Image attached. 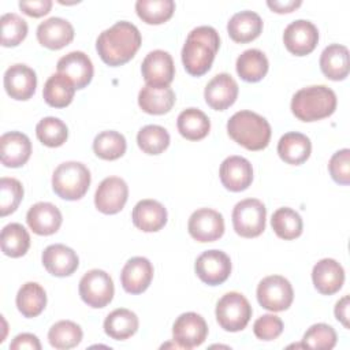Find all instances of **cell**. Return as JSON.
Returning a JSON list of instances; mask_svg holds the SVG:
<instances>
[{"label":"cell","instance_id":"cell-25","mask_svg":"<svg viewBox=\"0 0 350 350\" xmlns=\"http://www.w3.org/2000/svg\"><path fill=\"white\" fill-rule=\"evenodd\" d=\"M312 280L320 294L332 295L343 286V267L334 258H323L313 267Z\"/></svg>","mask_w":350,"mask_h":350},{"label":"cell","instance_id":"cell-10","mask_svg":"<svg viewBox=\"0 0 350 350\" xmlns=\"http://www.w3.org/2000/svg\"><path fill=\"white\" fill-rule=\"evenodd\" d=\"M194 269L204 283L217 286L228 279L231 273V260L221 250H206L197 257Z\"/></svg>","mask_w":350,"mask_h":350},{"label":"cell","instance_id":"cell-21","mask_svg":"<svg viewBox=\"0 0 350 350\" xmlns=\"http://www.w3.org/2000/svg\"><path fill=\"white\" fill-rule=\"evenodd\" d=\"M31 154L29 137L19 131H10L0 138V160L3 165L18 168L26 164Z\"/></svg>","mask_w":350,"mask_h":350},{"label":"cell","instance_id":"cell-39","mask_svg":"<svg viewBox=\"0 0 350 350\" xmlns=\"http://www.w3.org/2000/svg\"><path fill=\"white\" fill-rule=\"evenodd\" d=\"M126 148L127 144L123 134L113 130L101 131L93 141V150L96 156L103 160H116L122 157Z\"/></svg>","mask_w":350,"mask_h":350},{"label":"cell","instance_id":"cell-45","mask_svg":"<svg viewBox=\"0 0 350 350\" xmlns=\"http://www.w3.org/2000/svg\"><path fill=\"white\" fill-rule=\"evenodd\" d=\"M335 329L324 323L313 324L302 338V346L317 350H329L336 345Z\"/></svg>","mask_w":350,"mask_h":350},{"label":"cell","instance_id":"cell-48","mask_svg":"<svg viewBox=\"0 0 350 350\" xmlns=\"http://www.w3.org/2000/svg\"><path fill=\"white\" fill-rule=\"evenodd\" d=\"M19 8L29 16L40 18L46 15L52 8L51 0H33V1H19Z\"/></svg>","mask_w":350,"mask_h":350},{"label":"cell","instance_id":"cell-33","mask_svg":"<svg viewBox=\"0 0 350 350\" xmlns=\"http://www.w3.org/2000/svg\"><path fill=\"white\" fill-rule=\"evenodd\" d=\"M75 89L77 88L67 77L56 72L46 79L42 96L48 105L53 108H64L71 104Z\"/></svg>","mask_w":350,"mask_h":350},{"label":"cell","instance_id":"cell-27","mask_svg":"<svg viewBox=\"0 0 350 350\" xmlns=\"http://www.w3.org/2000/svg\"><path fill=\"white\" fill-rule=\"evenodd\" d=\"M227 31L232 41L245 44L256 40L262 31V19L253 11H241L234 14L228 23Z\"/></svg>","mask_w":350,"mask_h":350},{"label":"cell","instance_id":"cell-46","mask_svg":"<svg viewBox=\"0 0 350 350\" xmlns=\"http://www.w3.org/2000/svg\"><path fill=\"white\" fill-rule=\"evenodd\" d=\"M328 170L332 179L339 185L350 183V150L347 148L332 154L328 163Z\"/></svg>","mask_w":350,"mask_h":350},{"label":"cell","instance_id":"cell-4","mask_svg":"<svg viewBox=\"0 0 350 350\" xmlns=\"http://www.w3.org/2000/svg\"><path fill=\"white\" fill-rule=\"evenodd\" d=\"M336 109V94L324 85L299 89L291 100V112L302 122H314L331 116Z\"/></svg>","mask_w":350,"mask_h":350},{"label":"cell","instance_id":"cell-18","mask_svg":"<svg viewBox=\"0 0 350 350\" xmlns=\"http://www.w3.org/2000/svg\"><path fill=\"white\" fill-rule=\"evenodd\" d=\"M204 97L211 108L224 111L235 103L238 97V85L230 74H217L205 86Z\"/></svg>","mask_w":350,"mask_h":350},{"label":"cell","instance_id":"cell-24","mask_svg":"<svg viewBox=\"0 0 350 350\" xmlns=\"http://www.w3.org/2000/svg\"><path fill=\"white\" fill-rule=\"evenodd\" d=\"M131 219L138 230L144 232H156L167 223V209L156 200H141L133 208Z\"/></svg>","mask_w":350,"mask_h":350},{"label":"cell","instance_id":"cell-40","mask_svg":"<svg viewBox=\"0 0 350 350\" xmlns=\"http://www.w3.org/2000/svg\"><path fill=\"white\" fill-rule=\"evenodd\" d=\"M135 11L145 23L161 25L172 16L175 3L172 0H138Z\"/></svg>","mask_w":350,"mask_h":350},{"label":"cell","instance_id":"cell-15","mask_svg":"<svg viewBox=\"0 0 350 350\" xmlns=\"http://www.w3.org/2000/svg\"><path fill=\"white\" fill-rule=\"evenodd\" d=\"M142 77L149 86H170L175 77V66L171 55L156 49L149 52L141 66Z\"/></svg>","mask_w":350,"mask_h":350},{"label":"cell","instance_id":"cell-20","mask_svg":"<svg viewBox=\"0 0 350 350\" xmlns=\"http://www.w3.org/2000/svg\"><path fill=\"white\" fill-rule=\"evenodd\" d=\"M41 260L44 268L51 275L57 278L72 275L79 265L77 253L71 247L62 243H55L45 247Z\"/></svg>","mask_w":350,"mask_h":350},{"label":"cell","instance_id":"cell-23","mask_svg":"<svg viewBox=\"0 0 350 350\" xmlns=\"http://www.w3.org/2000/svg\"><path fill=\"white\" fill-rule=\"evenodd\" d=\"M74 38L72 25L57 16H52L41 22L37 27L38 42L48 49H62L68 45Z\"/></svg>","mask_w":350,"mask_h":350},{"label":"cell","instance_id":"cell-16","mask_svg":"<svg viewBox=\"0 0 350 350\" xmlns=\"http://www.w3.org/2000/svg\"><path fill=\"white\" fill-rule=\"evenodd\" d=\"M37 88V77L33 68L26 64H14L4 72V89L7 94L19 101L33 97Z\"/></svg>","mask_w":350,"mask_h":350},{"label":"cell","instance_id":"cell-37","mask_svg":"<svg viewBox=\"0 0 350 350\" xmlns=\"http://www.w3.org/2000/svg\"><path fill=\"white\" fill-rule=\"evenodd\" d=\"M271 226L275 234L286 241L298 238L302 234V219L298 212L291 208H279L273 212Z\"/></svg>","mask_w":350,"mask_h":350},{"label":"cell","instance_id":"cell-26","mask_svg":"<svg viewBox=\"0 0 350 350\" xmlns=\"http://www.w3.org/2000/svg\"><path fill=\"white\" fill-rule=\"evenodd\" d=\"M62 213L51 202H37L30 206L26 221L30 230L37 235H52L62 226Z\"/></svg>","mask_w":350,"mask_h":350},{"label":"cell","instance_id":"cell-1","mask_svg":"<svg viewBox=\"0 0 350 350\" xmlns=\"http://www.w3.org/2000/svg\"><path fill=\"white\" fill-rule=\"evenodd\" d=\"M141 33L135 25L120 21L100 33L96 49L101 60L112 67L122 66L131 60L141 46Z\"/></svg>","mask_w":350,"mask_h":350},{"label":"cell","instance_id":"cell-51","mask_svg":"<svg viewBox=\"0 0 350 350\" xmlns=\"http://www.w3.org/2000/svg\"><path fill=\"white\" fill-rule=\"evenodd\" d=\"M335 317L343 324L345 328H349V295L342 297L335 305Z\"/></svg>","mask_w":350,"mask_h":350},{"label":"cell","instance_id":"cell-34","mask_svg":"<svg viewBox=\"0 0 350 350\" xmlns=\"http://www.w3.org/2000/svg\"><path fill=\"white\" fill-rule=\"evenodd\" d=\"M268 59L260 49H246L237 59V72L246 82H258L268 72Z\"/></svg>","mask_w":350,"mask_h":350},{"label":"cell","instance_id":"cell-42","mask_svg":"<svg viewBox=\"0 0 350 350\" xmlns=\"http://www.w3.org/2000/svg\"><path fill=\"white\" fill-rule=\"evenodd\" d=\"M137 144L146 154H160L170 145V134L161 126L148 124L138 131Z\"/></svg>","mask_w":350,"mask_h":350},{"label":"cell","instance_id":"cell-11","mask_svg":"<svg viewBox=\"0 0 350 350\" xmlns=\"http://www.w3.org/2000/svg\"><path fill=\"white\" fill-rule=\"evenodd\" d=\"M208 335V325L202 316L194 312L182 313L174 323L172 338L182 349H193L204 343Z\"/></svg>","mask_w":350,"mask_h":350},{"label":"cell","instance_id":"cell-28","mask_svg":"<svg viewBox=\"0 0 350 350\" xmlns=\"http://www.w3.org/2000/svg\"><path fill=\"white\" fill-rule=\"evenodd\" d=\"M312 152V144L310 139L297 131H290L286 133L284 135L280 137L278 142V154L279 157L293 165H299L305 163Z\"/></svg>","mask_w":350,"mask_h":350},{"label":"cell","instance_id":"cell-13","mask_svg":"<svg viewBox=\"0 0 350 350\" xmlns=\"http://www.w3.org/2000/svg\"><path fill=\"white\" fill-rule=\"evenodd\" d=\"M127 183L119 176H108L96 190L94 205L101 213L115 215L123 209L127 202Z\"/></svg>","mask_w":350,"mask_h":350},{"label":"cell","instance_id":"cell-7","mask_svg":"<svg viewBox=\"0 0 350 350\" xmlns=\"http://www.w3.org/2000/svg\"><path fill=\"white\" fill-rule=\"evenodd\" d=\"M267 208L257 198L239 201L232 211V226L238 235L256 238L265 230Z\"/></svg>","mask_w":350,"mask_h":350},{"label":"cell","instance_id":"cell-17","mask_svg":"<svg viewBox=\"0 0 350 350\" xmlns=\"http://www.w3.org/2000/svg\"><path fill=\"white\" fill-rule=\"evenodd\" d=\"M221 185L230 191H243L253 180V168L242 156H230L220 164Z\"/></svg>","mask_w":350,"mask_h":350},{"label":"cell","instance_id":"cell-14","mask_svg":"<svg viewBox=\"0 0 350 350\" xmlns=\"http://www.w3.org/2000/svg\"><path fill=\"white\" fill-rule=\"evenodd\" d=\"M283 42L287 51L295 56L309 55L319 42V30L309 21H294L284 29Z\"/></svg>","mask_w":350,"mask_h":350},{"label":"cell","instance_id":"cell-3","mask_svg":"<svg viewBox=\"0 0 350 350\" xmlns=\"http://www.w3.org/2000/svg\"><path fill=\"white\" fill-rule=\"evenodd\" d=\"M228 135L249 150H261L271 139V126L265 118L252 111H239L227 122Z\"/></svg>","mask_w":350,"mask_h":350},{"label":"cell","instance_id":"cell-9","mask_svg":"<svg viewBox=\"0 0 350 350\" xmlns=\"http://www.w3.org/2000/svg\"><path fill=\"white\" fill-rule=\"evenodd\" d=\"M293 298L291 283L280 275L267 276L257 286V301L267 310H286L293 304Z\"/></svg>","mask_w":350,"mask_h":350},{"label":"cell","instance_id":"cell-35","mask_svg":"<svg viewBox=\"0 0 350 350\" xmlns=\"http://www.w3.org/2000/svg\"><path fill=\"white\" fill-rule=\"evenodd\" d=\"M46 305V293L36 282L25 283L16 294V306L18 310L25 317L38 316Z\"/></svg>","mask_w":350,"mask_h":350},{"label":"cell","instance_id":"cell-38","mask_svg":"<svg viewBox=\"0 0 350 350\" xmlns=\"http://www.w3.org/2000/svg\"><path fill=\"white\" fill-rule=\"evenodd\" d=\"M48 340L55 349L68 350L79 345L82 340V329L71 320H60L49 328Z\"/></svg>","mask_w":350,"mask_h":350},{"label":"cell","instance_id":"cell-49","mask_svg":"<svg viewBox=\"0 0 350 350\" xmlns=\"http://www.w3.org/2000/svg\"><path fill=\"white\" fill-rule=\"evenodd\" d=\"M10 349L12 350H21V349H30V350H40L41 343L38 338L33 334H19L14 338V340L10 345Z\"/></svg>","mask_w":350,"mask_h":350},{"label":"cell","instance_id":"cell-22","mask_svg":"<svg viewBox=\"0 0 350 350\" xmlns=\"http://www.w3.org/2000/svg\"><path fill=\"white\" fill-rule=\"evenodd\" d=\"M153 279V267L145 257L130 258L120 273V282L124 291L130 294L144 293Z\"/></svg>","mask_w":350,"mask_h":350},{"label":"cell","instance_id":"cell-29","mask_svg":"<svg viewBox=\"0 0 350 350\" xmlns=\"http://www.w3.org/2000/svg\"><path fill=\"white\" fill-rule=\"evenodd\" d=\"M175 104V93L170 86L145 85L138 93L139 108L150 115H163L171 111Z\"/></svg>","mask_w":350,"mask_h":350},{"label":"cell","instance_id":"cell-8","mask_svg":"<svg viewBox=\"0 0 350 350\" xmlns=\"http://www.w3.org/2000/svg\"><path fill=\"white\" fill-rule=\"evenodd\" d=\"M79 295L90 308L107 306L115 293L112 278L103 269H90L79 280Z\"/></svg>","mask_w":350,"mask_h":350},{"label":"cell","instance_id":"cell-44","mask_svg":"<svg viewBox=\"0 0 350 350\" xmlns=\"http://www.w3.org/2000/svg\"><path fill=\"white\" fill-rule=\"evenodd\" d=\"M23 198V186L15 178L0 179V216H7L16 211Z\"/></svg>","mask_w":350,"mask_h":350},{"label":"cell","instance_id":"cell-2","mask_svg":"<svg viewBox=\"0 0 350 350\" xmlns=\"http://www.w3.org/2000/svg\"><path fill=\"white\" fill-rule=\"evenodd\" d=\"M219 46V33L212 26H198L193 29L182 48L185 70L193 77H201L208 72Z\"/></svg>","mask_w":350,"mask_h":350},{"label":"cell","instance_id":"cell-30","mask_svg":"<svg viewBox=\"0 0 350 350\" xmlns=\"http://www.w3.org/2000/svg\"><path fill=\"white\" fill-rule=\"evenodd\" d=\"M320 68L332 81H342L349 75V49L340 44H331L321 52Z\"/></svg>","mask_w":350,"mask_h":350},{"label":"cell","instance_id":"cell-31","mask_svg":"<svg viewBox=\"0 0 350 350\" xmlns=\"http://www.w3.org/2000/svg\"><path fill=\"white\" fill-rule=\"evenodd\" d=\"M138 329V317L134 312L119 308L111 312L104 320L105 334L115 340H124L133 336Z\"/></svg>","mask_w":350,"mask_h":350},{"label":"cell","instance_id":"cell-5","mask_svg":"<svg viewBox=\"0 0 350 350\" xmlns=\"http://www.w3.org/2000/svg\"><path fill=\"white\" fill-rule=\"evenodd\" d=\"M90 186V171L79 161H66L56 167L52 175V189L63 200L82 198Z\"/></svg>","mask_w":350,"mask_h":350},{"label":"cell","instance_id":"cell-36","mask_svg":"<svg viewBox=\"0 0 350 350\" xmlns=\"http://www.w3.org/2000/svg\"><path fill=\"white\" fill-rule=\"evenodd\" d=\"M1 252L12 258L22 257L30 247V235L19 223H10L1 230Z\"/></svg>","mask_w":350,"mask_h":350},{"label":"cell","instance_id":"cell-19","mask_svg":"<svg viewBox=\"0 0 350 350\" xmlns=\"http://www.w3.org/2000/svg\"><path fill=\"white\" fill-rule=\"evenodd\" d=\"M56 68L57 72L67 77L77 89L86 88L93 78L92 60L81 51H74L60 57Z\"/></svg>","mask_w":350,"mask_h":350},{"label":"cell","instance_id":"cell-47","mask_svg":"<svg viewBox=\"0 0 350 350\" xmlns=\"http://www.w3.org/2000/svg\"><path fill=\"white\" fill-rule=\"evenodd\" d=\"M253 332L260 340H273L283 332V321L275 314H264L254 321Z\"/></svg>","mask_w":350,"mask_h":350},{"label":"cell","instance_id":"cell-6","mask_svg":"<svg viewBox=\"0 0 350 350\" xmlns=\"http://www.w3.org/2000/svg\"><path fill=\"white\" fill-rule=\"evenodd\" d=\"M252 312L249 301L241 293L230 291L216 305V320L224 331L238 332L247 325Z\"/></svg>","mask_w":350,"mask_h":350},{"label":"cell","instance_id":"cell-41","mask_svg":"<svg viewBox=\"0 0 350 350\" xmlns=\"http://www.w3.org/2000/svg\"><path fill=\"white\" fill-rule=\"evenodd\" d=\"M36 135L41 144L49 148L62 146L68 137V129L63 120L55 116L41 119L36 126Z\"/></svg>","mask_w":350,"mask_h":350},{"label":"cell","instance_id":"cell-12","mask_svg":"<svg viewBox=\"0 0 350 350\" xmlns=\"http://www.w3.org/2000/svg\"><path fill=\"white\" fill-rule=\"evenodd\" d=\"M187 230L191 238L198 242H213L224 234V219L215 209L200 208L191 213Z\"/></svg>","mask_w":350,"mask_h":350},{"label":"cell","instance_id":"cell-50","mask_svg":"<svg viewBox=\"0 0 350 350\" xmlns=\"http://www.w3.org/2000/svg\"><path fill=\"white\" fill-rule=\"evenodd\" d=\"M302 3L299 0H286V1H282V0H268L267 1V5L278 12V14H286V12H291L294 11L295 8H298Z\"/></svg>","mask_w":350,"mask_h":350},{"label":"cell","instance_id":"cell-43","mask_svg":"<svg viewBox=\"0 0 350 350\" xmlns=\"http://www.w3.org/2000/svg\"><path fill=\"white\" fill-rule=\"evenodd\" d=\"M1 23V45L16 46L27 36V23L23 18L14 12L4 14L0 19Z\"/></svg>","mask_w":350,"mask_h":350},{"label":"cell","instance_id":"cell-32","mask_svg":"<svg viewBox=\"0 0 350 350\" xmlns=\"http://www.w3.org/2000/svg\"><path fill=\"white\" fill-rule=\"evenodd\" d=\"M176 126L183 138L189 141H198L208 135L211 130V120L201 109L187 108L179 113Z\"/></svg>","mask_w":350,"mask_h":350}]
</instances>
